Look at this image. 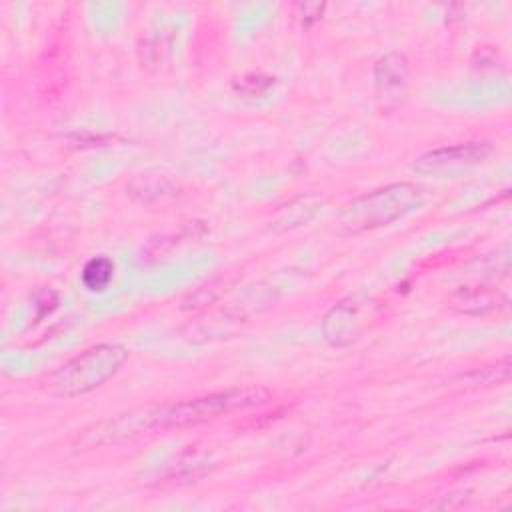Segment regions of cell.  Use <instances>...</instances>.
<instances>
[{
    "label": "cell",
    "instance_id": "cell-1",
    "mask_svg": "<svg viewBox=\"0 0 512 512\" xmlns=\"http://www.w3.org/2000/svg\"><path fill=\"white\" fill-rule=\"evenodd\" d=\"M126 358L128 350L120 344L90 346L56 368L50 374L46 388L50 394L60 398L88 394L108 382L120 370Z\"/></svg>",
    "mask_w": 512,
    "mask_h": 512
},
{
    "label": "cell",
    "instance_id": "cell-2",
    "mask_svg": "<svg viewBox=\"0 0 512 512\" xmlns=\"http://www.w3.org/2000/svg\"><path fill=\"white\" fill-rule=\"evenodd\" d=\"M424 200L422 188L410 182H396L356 198L342 212V226L348 232L374 230L416 210Z\"/></svg>",
    "mask_w": 512,
    "mask_h": 512
},
{
    "label": "cell",
    "instance_id": "cell-3",
    "mask_svg": "<svg viewBox=\"0 0 512 512\" xmlns=\"http://www.w3.org/2000/svg\"><path fill=\"white\" fill-rule=\"evenodd\" d=\"M270 398L264 388H230L212 392L200 398H190L176 404H166L162 428H186L198 426L224 414L260 406Z\"/></svg>",
    "mask_w": 512,
    "mask_h": 512
},
{
    "label": "cell",
    "instance_id": "cell-4",
    "mask_svg": "<svg viewBox=\"0 0 512 512\" xmlns=\"http://www.w3.org/2000/svg\"><path fill=\"white\" fill-rule=\"evenodd\" d=\"M164 408H166V404H162V406H144V408H136V410L118 414L110 420L98 422L92 428L84 430L78 436V440L74 442V446L78 450L110 446V444L130 440V438H134L142 432L162 428Z\"/></svg>",
    "mask_w": 512,
    "mask_h": 512
},
{
    "label": "cell",
    "instance_id": "cell-5",
    "mask_svg": "<svg viewBox=\"0 0 512 512\" xmlns=\"http://www.w3.org/2000/svg\"><path fill=\"white\" fill-rule=\"evenodd\" d=\"M410 92V64L402 52H388L374 64V96L384 112L400 108Z\"/></svg>",
    "mask_w": 512,
    "mask_h": 512
},
{
    "label": "cell",
    "instance_id": "cell-6",
    "mask_svg": "<svg viewBox=\"0 0 512 512\" xmlns=\"http://www.w3.org/2000/svg\"><path fill=\"white\" fill-rule=\"evenodd\" d=\"M492 152V144L484 140L460 142L452 146H442L422 154L414 162V170L418 174H454L484 162Z\"/></svg>",
    "mask_w": 512,
    "mask_h": 512
},
{
    "label": "cell",
    "instance_id": "cell-7",
    "mask_svg": "<svg viewBox=\"0 0 512 512\" xmlns=\"http://www.w3.org/2000/svg\"><path fill=\"white\" fill-rule=\"evenodd\" d=\"M368 314L362 312V306L356 300H342L322 320V336L334 346L342 348L356 342L368 328Z\"/></svg>",
    "mask_w": 512,
    "mask_h": 512
},
{
    "label": "cell",
    "instance_id": "cell-8",
    "mask_svg": "<svg viewBox=\"0 0 512 512\" xmlns=\"http://www.w3.org/2000/svg\"><path fill=\"white\" fill-rule=\"evenodd\" d=\"M452 306L466 314H484L488 310L498 308L500 304H506V296H500V292L486 282H472L456 288V292L450 298Z\"/></svg>",
    "mask_w": 512,
    "mask_h": 512
},
{
    "label": "cell",
    "instance_id": "cell-9",
    "mask_svg": "<svg viewBox=\"0 0 512 512\" xmlns=\"http://www.w3.org/2000/svg\"><path fill=\"white\" fill-rule=\"evenodd\" d=\"M130 194L134 198H138L140 202H158L164 198H172L174 196V186L162 178V176H136L130 186H128Z\"/></svg>",
    "mask_w": 512,
    "mask_h": 512
},
{
    "label": "cell",
    "instance_id": "cell-10",
    "mask_svg": "<svg viewBox=\"0 0 512 512\" xmlns=\"http://www.w3.org/2000/svg\"><path fill=\"white\" fill-rule=\"evenodd\" d=\"M112 276H114V262L106 256L90 258L80 272V280L84 288L90 292H102L104 288H108V284L112 282Z\"/></svg>",
    "mask_w": 512,
    "mask_h": 512
},
{
    "label": "cell",
    "instance_id": "cell-11",
    "mask_svg": "<svg viewBox=\"0 0 512 512\" xmlns=\"http://www.w3.org/2000/svg\"><path fill=\"white\" fill-rule=\"evenodd\" d=\"M464 378L470 380L472 384H484V386L506 382L510 378V358H504V360H500V362H496L492 366H484V368L472 370Z\"/></svg>",
    "mask_w": 512,
    "mask_h": 512
},
{
    "label": "cell",
    "instance_id": "cell-12",
    "mask_svg": "<svg viewBox=\"0 0 512 512\" xmlns=\"http://www.w3.org/2000/svg\"><path fill=\"white\" fill-rule=\"evenodd\" d=\"M272 84H274V78L252 72V74H246V76L238 78V80L234 82V88H236L238 92H242V94H248V96H260V94H264Z\"/></svg>",
    "mask_w": 512,
    "mask_h": 512
},
{
    "label": "cell",
    "instance_id": "cell-13",
    "mask_svg": "<svg viewBox=\"0 0 512 512\" xmlns=\"http://www.w3.org/2000/svg\"><path fill=\"white\" fill-rule=\"evenodd\" d=\"M326 4H318V2H304V4H296V10H298V16L302 18V24L304 26H310L312 22H316L322 12H324Z\"/></svg>",
    "mask_w": 512,
    "mask_h": 512
}]
</instances>
